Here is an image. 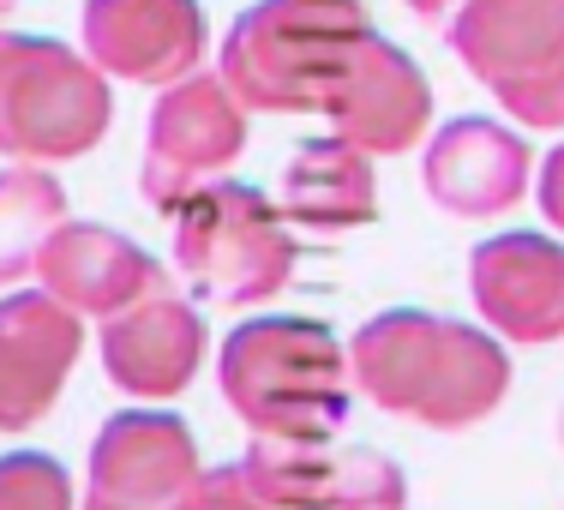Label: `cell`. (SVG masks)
<instances>
[{
    "instance_id": "19",
    "label": "cell",
    "mask_w": 564,
    "mask_h": 510,
    "mask_svg": "<svg viewBox=\"0 0 564 510\" xmlns=\"http://www.w3.org/2000/svg\"><path fill=\"white\" fill-rule=\"evenodd\" d=\"M0 510H73V480L55 456H0Z\"/></svg>"
},
{
    "instance_id": "7",
    "label": "cell",
    "mask_w": 564,
    "mask_h": 510,
    "mask_svg": "<svg viewBox=\"0 0 564 510\" xmlns=\"http://www.w3.org/2000/svg\"><path fill=\"white\" fill-rule=\"evenodd\" d=\"M247 151V102L223 73H186L163 90L144 144V198L156 210H181L198 186L223 181V169Z\"/></svg>"
},
{
    "instance_id": "13",
    "label": "cell",
    "mask_w": 564,
    "mask_h": 510,
    "mask_svg": "<svg viewBox=\"0 0 564 510\" xmlns=\"http://www.w3.org/2000/svg\"><path fill=\"white\" fill-rule=\"evenodd\" d=\"M468 294L480 318L510 343L564 337V247L546 235H492L468 259Z\"/></svg>"
},
{
    "instance_id": "17",
    "label": "cell",
    "mask_w": 564,
    "mask_h": 510,
    "mask_svg": "<svg viewBox=\"0 0 564 510\" xmlns=\"http://www.w3.org/2000/svg\"><path fill=\"white\" fill-rule=\"evenodd\" d=\"M379 210V186H372L367 151L348 139H313L294 151L289 174H282V217L313 228V235H348V228L372 223Z\"/></svg>"
},
{
    "instance_id": "18",
    "label": "cell",
    "mask_w": 564,
    "mask_h": 510,
    "mask_svg": "<svg viewBox=\"0 0 564 510\" xmlns=\"http://www.w3.org/2000/svg\"><path fill=\"white\" fill-rule=\"evenodd\" d=\"M66 223V193L43 163H19L0 174V283L36 271L43 240Z\"/></svg>"
},
{
    "instance_id": "15",
    "label": "cell",
    "mask_w": 564,
    "mask_h": 510,
    "mask_svg": "<svg viewBox=\"0 0 564 510\" xmlns=\"http://www.w3.org/2000/svg\"><path fill=\"white\" fill-rule=\"evenodd\" d=\"M205 360V318L174 294L132 301L127 313L102 318V367L127 397L139 402H169L193 384Z\"/></svg>"
},
{
    "instance_id": "14",
    "label": "cell",
    "mask_w": 564,
    "mask_h": 510,
    "mask_svg": "<svg viewBox=\"0 0 564 510\" xmlns=\"http://www.w3.org/2000/svg\"><path fill=\"white\" fill-rule=\"evenodd\" d=\"M36 276L61 306H73L78 318H115L132 301H151L169 289L163 264L139 247V240L115 235L97 223H61L36 252Z\"/></svg>"
},
{
    "instance_id": "16",
    "label": "cell",
    "mask_w": 564,
    "mask_h": 510,
    "mask_svg": "<svg viewBox=\"0 0 564 510\" xmlns=\"http://www.w3.org/2000/svg\"><path fill=\"white\" fill-rule=\"evenodd\" d=\"M421 181L426 198L451 217H499L529 186V144L499 120L463 115L451 127H438V139L426 144Z\"/></svg>"
},
{
    "instance_id": "2",
    "label": "cell",
    "mask_w": 564,
    "mask_h": 510,
    "mask_svg": "<svg viewBox=\"0 0 564 510\" xmlns=\"http://www.w3.org/2000/svg\"><path fill=\"white\" fill-rule=\"evenodd\" d=\"M217 372L252 438L318 445L348 421V348L318 318H247L223 343Z\"/></svg>"
},
{
    "instance_id": "10",
    "label": "cell",
    "mask_w": 564,
    "mask_h": 510,
    "mask_svg": "<svg viewBox=\"0 0 564 510\" xmlns=\"http://www.w3.org/2000/svg\"><path fill=\"white\" fill-rule=\"evenodd\" d=\"M78 348L85 325L48 289L0 301V433H24L55 409Z\"/></svg>"
},
{
    "instance_id": "12",
    "label": "cell",
    "mask_w": 564,
    "mask_h": 510,
    "mask_svg": "<svg viewBox=\"0 0 564 510\" xmlns=\"http://www.w3.org/2000/svg\"><path fill=\"white\" fill-rule=\"evenodd\" d=\"M85 55L109 78L174 85L205 55V12L198 0H90Z\"/></svg>"
},
{
    "instance_id": "25",
    "label": "cell",
    "mask_w": 564,
    "mask_h": 510,
    "mask_svg": "<svg viewBox=\"0 0 564 510\" xmlns=\"http://www.w3.org/2000/svg\"><path fill=\"white\" fill-rule=\"evenodd\" d=\"M558 438H564V414H558Z\"/></svg>"
},
{
    "instance_id": "9",
    "label": "cell",
    "mask_w": 564,
    "mask_h": 510,
    "mask_svg": "<svg viewBox=\"0 0 564 510\" xmlns=\"http://www.w3.org/2000/svg\"><path fill=\"white\" fill-rule=\"evenodd\" d=\"M330 132L348 139L367 156H397L409 151L426 132V115H433V90H426L421 66L402 55L384 36H360V48L348 55L337 90L325 102Z\"/></svg>"
},
{
    "instance_id": "20",
    "label": "cell",
    "mask_w": 564,
    "mask_h": 510,
    "mask_svg": "<svg viewBox=\"0 0 564 510\" xmlns=\"http://www.w3.org/2000/svg\"><path fill=\"white\" fill-rule=\"evenodd\" d=\"M169 510H271V504L252 492L247 468H205Z\"/></svg>"
},
{
    "instance_id": "3",
    "label": "cell",
    "mask_w": 564,
    "mask_h": 510,
    "mask_svg": "<svg viewBox=\"0 0 564 510\" xmlns=\"http://www.w3.org/2000/svg\"><path fill=\"white\" fill-rule=\"evenodd\" d=\"M367 36L360 0H259L223 43V78L247 109L325 115Z\"/></svg>"
},
{
    "instance_id": "21",
    "label": "cell",
    "mask_w": 564,
    "mask_h": 510,
    "mask_svg": "<svg viewBox=\"0 0 564 510\" xmlns=\"http://www.w3.org/2000/svg\"><path fill=\"white\" fill-rule=\"evenodd\" d=\"M541 210H546V223L564 235V144L541 163Z\"/></svg>"
},
{
    "instance_id": "4",
    "label": "cell",
    "mask_w": 564,
    "mask_h": 510,
    "mask_svg": "<svg viewBox=\"0 0 564 510\" xmlns=\"http://www.w3.org/2000/svg\"><path fill=\"white\" fill-rule=\"evenodd\" d=\"M174 264L198 301L259 306L294 276L289 217L259 186L210 181L174 210Z\"/></svg>"
},
{
    "instance_id": "22",
    "label": "cell",
    "mask_w": 564,
    "mask_h": 510,
    "mask_svg": "<svg viewBox=\"0 0 564 510\" xmlns=\"http://www.w3.org/2000/svg\"><path fill=\"white\" fill-rule=\"evenodd\" d=\"M414 12H421V19H445L451 7H463V0H409Z\"/></svg>"
},
{
    "instance_id": "6",
    "label": "cell",
    "mask_w": 564,
    "mask_h": 510,
    "mask_svg": "<svg viewBox=\"0 0 564 510\" xmlns=\"http://www.w3.org/2000/svg\"><path fill=\"white\" fill-rule=\"evenodd\" d=\"M451 48L522 127H564V0H463Z\"/></svg>"
},
{
    "instance_id": "5",
    "label": "cell",
    "mask_w": 564,
    "mask_h": 510,
    "mask_svg": "<svg viewBox=\"0 0 564 510\" xmlns=\"http://www.w3.org/2000/svg\"><path fill=\"white\" fill-rule=\"evenodd\" d=\"M109 132V85L97 61L48 36L0 31V151L19 163H66Z\"/></svg>"
},
{
    "instance_id": "1",
    "label": "cell",
    "mask_w": 564,
    "mask_h": 510,
    "mask_svg": "<svg viewBox=\"0 0 564 510\" xmlns=\"http://www.w3.org/2000/svg\"><path fill=\"white\" fill-rule=\"evenodd\" d=\"M348 379L402 421L456 426L487 421L510 391V360L487 330L438 313H379L348 343Z\"/></svg>"
},
{
    "instance_id": "24",
    "label": "cell",
    "mask_w": 564,
    "mask_h": 510,
    "mask_svg": "<svg viewBox=\"0 0 564 510\" xmlns=\"http://www.w3.org/2000/svg\"><path fill=\"white\" fill-rule=\"evenodd\" d=\"M7 12H12V0H0V19H7Z\"/></svg>"
},
{
    "instance_id": "11",
    "label": "cell",
    "mask_w": 564,
    "mask_h": 510,
    "mask_svg": "<svg viewBox=\"0 0 564 510\" xmlns=\"http://www.w3.org/2000/svg\"><path fill=\"white\" fill-rule=\"evenodd\" d=\"M198 475L205 468H198L193 433L163 409L115 414L90 445V499H109L127 510H169Z\"/></svg>"
},
{
    "instance_id": "23",
    "label": "cell",
    "mask_w": 564,
    "mask_h": 510,
    "mask_svg": "<svg viewBox=\"0 0 564 510\" xmlns=\"http://www.w3.org/2000/svg\"><path fill=\"white\" fill-rule=\"evenodd\" d=\"M85 510H127V504H109V499H90Z\"/></svg>"
},
{
    "instance_id": "8",
    "label": "cell",
    "mask_w": 564,
    "mask_h": 510,
    "mask_svg": "<svg viewBox=\"0 0 564 510\" xmlns=\"http://www.w3.org/2000/svg\"><path fill=\"white\" fill-rule=\"evenodd\" d=\"M247 480L271 510H402L409 504V480L391 456L379 451H330L294 445V438H252L247 451Z\"/></svg>"
}]
</instances>
